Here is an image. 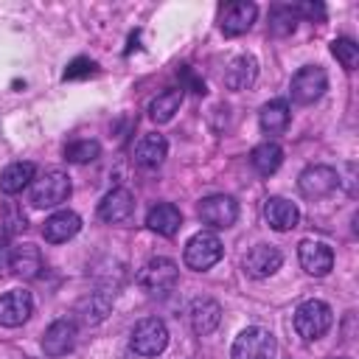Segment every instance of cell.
Returning a JSON list of instances; mask_svg holds the SVG:
<instances>
[{
  "label": "cell",
  "mask_w": 359,
  "mask_h": 359,
  "mask_svg": "<svg viewBox=\"0 0 359 359\" xmlns=\"http://www.w3.org/2000/svg\"><path fill=\"white\" fill-rule=\"evenodd\" d=\"M180 280V269L171 258H149L137 272V286L146 294H168Z\"/></svg>",
  "instance_id": "cell-1"
},
{
  "label": "cell",
  "mask_w": 359,
  "mask_h": 359,
  "mask_svg": "<svg viewBox=\"0 0 359 359\" xmlns=\"http://www.w3.org/2000/svg\"><path fill=\"white\" fill-rule=\"evenodd\" d=\"M334 323V311L328 303L323 300H306L297 306L294 311V331L303 337V339H320Z\"/></svg>",
  "instance_id": "cell-2"
},
{
  "label": "cell",
  "mask_w": 359,
  "mask_h": 359,
  "mask_svg": "<svg viewBox=\"0 0 359 359\" xmlns=\"http://www.w3.org/2000/svg\"><path fill=\"white\" fill-rule=\"evenodd\" d=\"M70 196V177L59 168L45 171L31 182V205L34 208H56Z\"/></svg>",
  "instance_id": "cell-3"
},
{
  "label": "cell",
  "mask_w": 359,
  "mask_h": 359,
  "mask_svg": "<svg viewBox=\"0 0 359 359\" xmlns=\"http://www.w3.org/2000/svg\"><path fill=\"white\" fill-rule=\"evenodd\" d=\"M224 255V247L219 241V236L213 233H196L188 244H185V266L194 269V272H205L210 269L213 264H219Z\"/></svg>",
  "instance_id": "cell-4"
},
{
  "label": "cell",
  "mask_w": 359,
  "mask_h": 359,
  "mask_svg": "<svg viewBox=\"0 0 359 359\" xmlns=\"http://www.w3.org/2000/svg\"><path fill=\"white\" fill-rule=\"evenodd\" d=\"M129 342H132V351H135V353H140V356H157V353H163L165 345H168V328H165L163 320L146 317V320H140V323L132 328Z\"/></svg>",
  "instance_id": "cell-5"
},
{
  "label": "cell",
  "mask_w": 359,
  "mask_h": 359,
  "mask_svg": "<svg viewBox=\"0 0 359 359\" xmlns=\"http://www.w3.org/2000/svg\"><path fill=\"white\" fill-rule=\"evenodd\" d=\"M275 356V337L266 328H244L233 342V359H272Z\"/></svg>",
  "instance_id": "cell-6"
},
{
  "label": "cell",
  "mask_w": 359,
  "mask_h": 359,
  "mask_svg": "<svg viewBox=\"0 0 359 359\" xmlns=\"http://www.w3.org/2000/svg\"><path fill=\"white\" fill-rule=\"evenodd\" d=\"M325 90H328V76L323 67H314V65L300 67L289 84L292 101H297V104H314Z\"/></svg>",
  "instance_id": "cell-7"
},
{
  "label": "cell",
  "mask_w": 359,
  "mask_h": 359,
  "mask_svg": "<svg viewBox=\"0 0 359 359\" xmlns=\"http://www.w3.org/2000/svg\"><path fill=\"white\" fill-rule=\"evenodd\" d=\"M199 219L202 224L213 227V230H224L230 224H236L238 219V202L227 194H213V196H205L199 202Z\"/></svg>",
  "instance_id": "cell-8"
},
{
  "label": "cell",
  "mask_w": 359,
  "mask_h": 359,
  "mask_svg": "<svg viewBox=\"0 0 359 359\" xmlns=\"http://www.w3.org/2000/svg\"><path fill=\"white\" fill-rule=\"evenodd\" d=\"M297 188L306 199H323L339 188V174L331 165H309V168H303Z\"/></svg>",
  "instance_id": "cell-9"
},
{
  "label": "cell",
  "mask_w": 359,
  "mask_h": 359,
  "mask_svg": "<svg viewBox=\"0 0 359 359\" xmlns=\"http://www.w3.org/2000/svg\"><path fill=\"white\" fill-rule=\"evenodd\" d=\"M258 17V6L255 3H247V0H236V3H227L222 8V17H219V25L224 31V36H238V34H247L252 28Z\"/></svg>",
  "instance_id": "cell-10"
},
{
  "label": "cell",
  "mask_w": 359,
  "mask_h": 359,
  "mask_svg": "<svg viewBox=\"0 0 359 359\" xmlns=\"http://www.w3.org/2000/svg\"><path fill=\"white\" fill-rule=\"evenodd\" d=\"M76 337H79V328H76L73 320H67V317L53 320V323L45 328V337H42V351H45V356H65L67 351H73Z\"/></svg>",
  "instance_id": "cell-11"
},
{
  "label": "cell",
  "mask_w": 359,
  "mask_h": 359,
  "mask_svg": "<svg viewBox=\"0 0 359 359\" xmlns=\"http://www.w3.org/2000/svg\"><path fill=\"white\" fill-rule=\"evenodd\" d=\"M34 311V297L25 289H11L0 297V325L17 328L22 325Z\"/></svg>",
  "instance_id": "cell-12"
},
{
  "label": "cell",
  "mask_w": 359,
  "mask_h": 359,
  "mask_svg": "<svg viewBox=\"0 0 359 359\" xmlns=\"http://www.w3.org/2000/svg\"><path fill=\"white\" fill-rule=\"evenodd\" d=\"M135 213V196L126 188H112L109 194H104V199L98 202V216L107 224H121L129 222Z\"/></svg>",
  "instance_id": "cell-13"
},
{
  "label": "cell",
  "mask_w": 359,
  "mask_h": 359,
  "mask_svg": "<svg viewBox=\"0 0 359 359\" xmlns=\"http://www.w3.org/2000/svg\"><path fill=\"white\" fill-rule=\"evenodd\" d=\"M297 255H300V266H303L309 275H314V278L328 275L331 266H334V250H331L328 244H323V241H311V238L300 241Z\"/></svg>",
  "instance_id": "cell-14"
},
{
  "label": "cell",
  "mask_w": 359,
  "mask_h": 359,
  "mask_svg": "<svg viewBox=\"0 0 359 359\" xmlns=\"http://www.w3.org/2000/svg\"><path fill=\"white\" fill-rule=\"evenodd\" d=\"M280 264H283V255L272 244H255L244 255V272L250 278H269V275H275L280 269Z\"/></svg>",
  "instance_id": "cell-15"
},
{
  "label": "cell",
  "mask_w": 359,
  "mask_h": 359,
  "mask_svg": "<svg viewBox=\"0 0 359 359\" xmlns=\"http://www.w3.org/2000/svg\"><path fill=\"white\" fill-rule=\"evenodd\" d=\"M188 320H191V328L194 334L199 337H208L210 331H216V325L222 323V306L210 297H196L191 306H188Z\"/></svg>",
  "instance_id": "cell-16"
},
{
  "label": "cell",
  "mask_w": 359,
  "mask_h": 359,
  "mask_svg": "<svg viewBox=\"0 0 359 359\" xmlns=\"http://www.w3.org/2000/svg\"><path fill=\"white\" fill-rule=\"evenodd\" d=\"M8 269L17 275V278H36L39 269H42V252L36 244H17L8 250Z\"/></svg>",
  "instance_id": "cell-17"
},
{
  "label": "cell",
  "mask_w": 359,
  "mask_h": 359,
  "mask_svg": "<svg viewBox=\"0 0 359 359\" xmlns=\"http://www.w3.org/2000/svg\"><path fill=\"white\" fill-rule=\"evenodd\" d=\"M79 230H81L79 213H73V210H56V213H50V216L45 219L42 236H45V241H50V244H62V241L73 238Z\"/></svg>",
  "instance_id": "cell-18"
},
{
  "label": "cell",
  "mask_w": 359,
  "mask_h": 359,
  "mask_svg": "<svg viewBox=\"0 0 359 359\" xmlns=\"http://www.w3.org/2000/svg\"><path fill=\"white\" fill-rule=\"evenodd\" d=\"M264 216H266V224L272 230H280V233L297 227V222H300L297 205L289 202V199H283V196H269L266 205H264Z\"/></svg>",
  "instance_id": "cell-19"
},
{
  "label": "cell",
  "mask_w": 359,
  "mask_h": 359,
  "mask_svg": "<svg viewBox=\"0 0 359 359\" xmlns=\"http://www.w3.org/2000/svg\"><path fill=\"white\" fill-rule=\"evenodd\" d=\"M165 154H168V143H165V137L157 135V132L143 135V137L137 140V146H135V163L143 165V168H157V165L165 160Z\"/></svg>",
  "instance_id": "cell-20"
},
{
  "label": "cell",
  "mask_w": 359,
  "mask_h": 359,
  "mask_svg": "<svg viewBox=\"0 0 359 359\" xmlns=\"http://www.w3.org/2000/svg\"><path fill=\"white\" fill-rule=\"evenodd\" d=\"M146 224H149V230H154V233H160V236H174V233L182 227V213H180L177 205L160 202V205H154V208L146 213Z\"/></svg>",
  "instance_id": "cell-21"
},
{
  "label": "cell",
  "mask_w": 359,
  "mask_h": 359,
  "mask_svg": "<svg viewBox=\"0 0 359 359\" xmlns=\"http://www.w3.org/2000/svg\"><path fill=\"white\" fill-rule=\"evenodd\" d=\"M258 76V62L252 56H236L224 67V87L227 90H247Z\"/></svg>",
  "instance_id": "cell-22"
},
{
  "label": "cell",
  "mask_w": 359,
  "mask_h": 359,
  "mask_svg": "<svg viewBox=\"0 0 359 359\" xmlns=\"http://www.w3.org/2000/svg\"><path fill=\"white\" fill-rule=\"evenodd\" d=\"M250 163H252V168H255L261 177H269V174H275V171L280 168V163H283V149H280L275 140H264V143H258V146L250 151Z\"/></svg>",
  "instance_id": "cell-23"
},
{
  "label": "cell",
  "mask_w": 359,
  "mask_h": 359,
  "mask_svg": "<svg viewBox=\"0 0 359 359\" xmlns=\"http://www.w3.org/2000/svg\"><path fill=\"white\" fill-rule=\"evenodd\" d=\"M34 174H36L34 163H11V165H6L0 171V191L14 196V194H20L22 188H28L34 182Z\"/></svg>",
  "instance_id": "cell-24"
},
{
  "label": "cell",
  "mask_w": 359,
  "mask_h": 359,
  "mask_svg": "<svg viewBox=\"0 0 359 359\" xmlns=\"http://www.w3.org/2000/svg\"><path fill=\"white\" fill-rule=\"evenodd\" d=\"M289 118H292V115H289V104H286L283 98H275V101L264 104L261 112H258V123H261V129H264L266 135H280V132H286Z\"/></svg>",
  "instance_id": "cell-25"
},
{
  "label": "cell",
  "mask_w": 359,
  "mask_h": 359,
  "mask_svg": "<svg viewBox=\"0 0 359 359\" xmlns=\"http://www.w3.org/2000/svg\"><path fill=\"white\" fill-rule=\"evenodd\" d=\"M180 104H182V87L163 90V93L149 104V118H151L154 123H168V121L180 112Z\"/></svg>",
  "instance_id": "cell-26"
},
{
  "label": "cell",
  "mask_w": 359,
  "mask_h": 359,
  "mask_svg": "<svg viewBox=\"0 0 359 359\" xmlns=\"http://www.w3.org/2000/svg\"><path fill=\"white\" fill-rule=\"evenodd\" d=\"M109 309H112V300H109L107 294H101V292H93L90 297L79 300L76 314H79V320H81V323L95 325V323H101V320L109 314Z\"/></svg>",
  "instance_id": "cell-27"
},
{
  "label": "cell",
  "mask_w": 359,
  "mask_h": 359,
  "mask_svg": "<svg viewBox=\"0 0 359 359\" xmlns=\"http://www.w3.org/2000/svg\"><path fill=\"white\" fill-rule=\"evenodd\" d=\"M297 25V14H294V6H275L269 11V31L275 36H286L292 34Z\"/></svg>",
  "instance_id": "cell-28"
},
{
  "label": "cell",
  "mask_w": 359,
  "mask_h": 359,
  "mask_svg": "<svg viewBox=\"0 0 359 359\" xmlns=\"http://www.w3.org/2000/svg\"><path fill=\"white\" fill-rule=\"evenodd\" d=\"M331 53L337 56V62H339L345 70H356V65H359V45H356L353 39H348V36L334 39V42H331Z\"/></svg>",
  "instance_id": "cell-29"
},
{
  "label": "cell",
  "mask_w": 359,
  "mask_h": 359,
  "mask_svg": "<svg viewBox=\"0 0 359 359\" xmlns=\"http://www.w3.org/2000/svg\"><path fill=\"white\" fill-rule=\"evenodd\" d=\"M101 154V146L95 140H73L65 146V157L70 163H93Z\"/></svg>",
  "instance_id": "cell-30"
},
{
  "label": "cell",
  "mask_w": 359,
  "mask_h": 359,
  "mask_svg": "<svg viewBox=\"0 0 359 359\" xmlns=\"http://www.w3.org/2000/svg\"><path fill=\"white\" fill-rule=\"evenodd\" d=\"M90 73H95V62H90V59H76V62L65 70V79H81V76H90Z\"/></svg>",
  "instance_id": "cell-31"
},
{
  "label": "cell",
  "mask_w": 359,
  "mask_h": 359,
  "mask_svg": "<svg viewBox=\"0 0 359 359\" xmlns=\"http://www.w3.org/2000/svg\"><path fill=\"white\" fill-rule=\"evenodd\" d=\"M294 14L297 17H309V20H325V8L320 6V3H297L294 6Z\"/></svg>",
  "instance_id": "cell-32"
},
{
  "label": "cell",
  "mask_w": 359,
  "mask_h": 359,
  "mask_svg": "<svg viewBox=\"0 0 359 359\" xmlns=\"http://www.w3.org/2000/svg\"><path fill=\"white\" fill-rule=\"evenodd\" d=\"M6 213H8V222H6V224H8V227H6L8 233H17V230H25V227H28V224H25V213L17 210L14 205H8Z\"/></svg>",
  "instance_id": "cell-33"
},
{
  "label": "cell",
  "mask_w": 359,
  "mask_h": 359,
  "mask_svg": "<svg viewBox=\"0 0 359 359\" xmlns=\"http://www.w3.org/2000/svg\"><path fill=\"white\" fill-rule=\"evenodd\" d=\"M339 359H342V356H339Z\"/></svg>",
  "instance_id": "cell-34"
}]
</instances>
